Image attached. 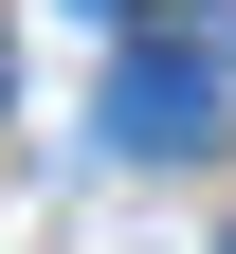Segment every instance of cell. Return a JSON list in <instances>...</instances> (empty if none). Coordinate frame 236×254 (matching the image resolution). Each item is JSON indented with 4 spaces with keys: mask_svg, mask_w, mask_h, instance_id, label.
I'll return each instance as SVG.
<instances>
[{
    "mask_svg": "<svg viewBox=\"0 0 236 254\" xmlns=\"http://www.w3.org/2000/svg\"><path fill=\"white\" fill-rule=\"evenodd\" d=\"M91 127H109L127 164L218 145V37H127V55H109V91H91Z\"/></svg>",
    "mask_w": 236,
    "mask_h": 254,
    "instance_id": "6da1fadb",
    "label": "cell"
},
{
    "mask_svg": "<svg viewBox=\"0 0 236 254\" xmlns=\"http://www.w3.org/2000/svg\"><path fill=\"white\" fill-rule=\"evenodd\" d=\"M73 18H146V0H73Z\"/></svg>",
    "mask_w": 236,
    "mask_h": 254,
    "instance_id": "7a4b0ae2",
    "label": "cell"
}]
</instances>
